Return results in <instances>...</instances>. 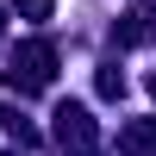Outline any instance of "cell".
<instances>
[{
	"mask_svg": "<svg viewBox=\"0 0 156 156\" xmlns=\"http://www.w3.org/2000/svg\"><path fill=\"white\" fill-rule=\"evenodd\" d=\"M50 75H56V50L37 37V44H19V56H12L6 81L19 87V94H37V87H50Z\"/></svg>",
	"mask_w": 156,
	"mask_h": 156,
	"instance_id": "cell-1",
	"label": "cell"
},
{
	"mask_svg": "<svg viewBox=\"0 0 156 156\" xmlns=\"http://www.w3.org/2000/svg\"><path fill=\"white\" fill-rule=\"evenodd\" d=\"M56 144L62 150H94V119H87L81 100H62L56 106Z\"/></svg>",
	"mask_w": 156,
	"mask_h": 156,
	"instance_id": "cell-2",
	"label": "cell"
},
{
	"mask_svg": "<svg viewBox=\"0 0 156 156\" xmlns=\"http://www.w3.org/2000/svg\"><path fill=\"white\" fill-rule=\"evenodd\" d=\"M150 37H156V6L137 0V6L125 12V25H119V44H150Z\"/></svg>",
	"mask_w": 156,
	"mask_h": 156,
	"instance_id": "cell-3",
	"label": "cell"
},
{
	"mask_svg": "<svg viewBox=\"0 0 156 156\" xmlns=\"http://www.w3.org/2000/svg\"><path fill=\"white\" fill-rule=\"evenodd\" d=\"M0 125H6V137H19V144H37V125L25 119L19 106H6V112H0Z\"/></svg>",
	"mask_w": 156,
	"mask_h": 156,
	"instance_id": "cell-4",
	"label": "cell"
},
{
	"mask_svg": "<svg viewBox=\"0 0 156 156\" xmlns=\"http://www.w3.org/2000/svg\"><path fill=\"white\" fill-rule=\"evenodd\" d=\"M19 12L37 25V19H50V12H56V0H19Z\"/></svg>",
	"mask_w": 156,
	"mask_h": 156,
	"instance_id": "cell-5",
	"label": "cell"
},
{
	"mask_svg": "<svg viewBox=\"0 0 156 156\" xmlns=\"http://www.w3.org/2000/svg\"><path fill=\"white\" fill-rule=\"evenodd\" d=\"M6 156H25V150H6Z\"/></svg>",
	"mask_w": 156,
	"mask_h": 156,
	"instance_id": "cell-6",
	"label": "cell"
},
{
	"mask_svg": "<svg viewBox=\"0 0 156 156\" xmlns=\"http://www.w3.org/2000/svg\"><path fill=\"white\" fill-rule=\"evenodd\" d=\"M150 87H156V75H150Z\"/></svg>",
	"mask_w": 156,
	"mask_h": 156,
	"instance_id": "cell-7",
	"label": "cell"
}]
</instances>
